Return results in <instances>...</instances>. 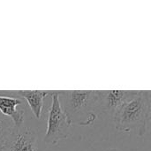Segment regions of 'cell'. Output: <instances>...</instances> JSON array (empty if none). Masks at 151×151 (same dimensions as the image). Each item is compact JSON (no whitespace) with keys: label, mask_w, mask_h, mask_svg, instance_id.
I'll list each match as a JSON object with an SVG mask.
<instances>
[{"label":"cell","mask_w":151,"mask_h":151,"mask_svg":"<svg viewBox=\"0 0 151 151\" xmlns=\"http://www.w3.org/2000/svg\"><path fill=\"white\" fill-rule=\"evenodd\" d=\"M59 103L71 126L92 125L103 114L97 90L58 91Z\"/></svg>","instance_id":"cell-1"},{"label":"cell","mask_w":151,"mask_h":151,"mask_svg":"<svg viewBox=\"0 0 151 151\" xmlns=\"http://www.w3.org/2000/svg\"><path fill=\"white\" fill-rule=\"evenodd\" d=\"M111 118L118 131L126 134L135 132L139 136H143L151 118L150 91H139Z\"/></svg>","instance_id":"cell-2"},{"label":"cell","mask_w":151,"mask_h":151,"mask_svg":"<svg viewBox=\"0 0 151 151\" xmlns=\"http://www.w3.org/2000/svg\"><path fill=\"white\" fill-rule=\"evenodd\" d=\"M51 104L48 112V124L43 142L48 144H57L71 134V125L63 111L58 91H51Z\"/></svg>","instance_id":"cell-3"},{"label":"cell","mask_w":151,"mask_h":151,"mask_svg":"<svg viewBox=\"0 0 151 151\" xmlns=\"http://www.w3.org/2000/svg\"><path fill=\"white\" fill-rule=\"evenodd\" d=\"M134 90H97L103 114L112 117L127 101L137 95Z\"/></svg>","instance_id":"cell-4"},{"label":"cell","mask_w":151,"mask_h":151,"mask_svg":"<svg viewBox=\"0 0 151 151\" xmlns=\"http://www.w3.org/2000/svg\"><path fill=\"white\" fill-rule=\"evenodd\" d=\"M4 151H37L35 133L28 127L16 129L7 142Z\"/></svg>","instance_id":"cell-5"},{"label":"cell","mask_w":151,"mask_h":151,"mask_svg":"<svg viewBox=\"0 0 151 151\" xmlns=\"http://www.w3.org/2000/svg\"><path fill=\"white\" fill-rule=\"evenodd\" d=\"M22 101L17 97L0 96V113L12 120L14 127L19 129L24 122V110L19 106Z\"/></svg>","instance_id":"cell-6"},{"label":"cell","mask_w":151,"mask_h":151,"mask_svg":"<svg viewBox=\"0 0 151 151\" xmlns=\"http://www.w3.org/2000/svg\"><path fill=\"white\" fill-rule=\"evenodd\" d=\"M51 91L45 90H19L12 91V94H16L19 96L23 97L28 104L35 117L39 119L42 116L43 101L47 96L50 94Z\"/></svg>","instance_id":"cell-7"},{"label":"cell","mask_w":151,"mask_h":151,"mask_svg":"<svg viewBox=\"0 0 151 151\" xmlns=\"http://www.w3.org/2000/svg\"><path fill=\"white\" fill-rule=\"evenodd\" d=\"M17 128L10 119L0 113V145L5 147L12 134Z\"/></svg>","instance_id":"cell-8"},{"label":"cell","mask_w":151,"mask_h":151,"mask_svg":"<svg viewBox=\"0 0 151 151\" xmlns=\"http://www.w3.org/2000/svg\"><path fill=\"white\" fill-rule=\"evenodd\" d=\"M106 151H119L118 150H116V149H110V150H108Z\"/></svg>","instance_id":"cell-9"},{"label":"cell","mask_w":151,"mask_h":151,"mask_svg":"<svg viewBox=\"0 0 151 151\" xmlns=\"http://www.w3.org/2000/svg\"><path fill=\"white\" fill-rule=\"evenodd\" d=\"M4 146H1V145H0V151H4Z\"/></svg>","instance_id":"cell-10"}]
</instances>
